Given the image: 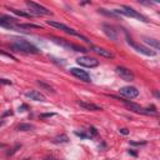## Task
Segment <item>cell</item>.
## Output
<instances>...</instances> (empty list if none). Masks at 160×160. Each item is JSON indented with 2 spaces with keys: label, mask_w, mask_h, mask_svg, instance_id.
<instances>
[{
  "label": "cell",
  "mask_w": 160,
  "mask_h": 160,
  "mask_svg": "<svg viewBox=\"0 0 160 160\" xmlns=\"http://www.w3.org/2000/svg\"><path fill=\"white\" fill-rule=\"evenodd\" d=\"M11 48L15 50V52H21V53H25V54H39L40 50L30 43H28L27 40H16L15 43L11 45Z\"/></svg>",
  "instance_id": "6da1fadb"
},
{
  "label": "cell",
  "mask_w": 160,
  "mask_h": 160,
  "mask_svg": "<svg viewBox=\"0 0 160 160\" xmlns=\"http://www.w3.org/2000/svg\"><path fill=\"white\" fill-rule=\"evenodd\" d=\"M114 13H115L116 15L121 14V15H125V16H130V18H135V19H139V20L144 21V23H148V21H149L144 15H141V14L138 13L135 9H133V8H130V6H126V5L120 6L119 9H115Z\"/></svg>",
  "instance_id": "7a4b0ae2"
},
{
  "label": "cell",
  "mask_w": 160,
  "mask_h": 160,
  "mask_svg": "<svg viewBox=\"0 0 160 160\" xmlns=\"http://www.w3.org/2000/svg\"><path fill=\"white\" fill-rule=\"evenodd\" d=\"M48 24L50 25V27H54V28H56V29H60V30H63V31H65V33H68V34H70V35L78 36V38H80L81 40H84V41H86V43H89L88 38H85L84 35H81L80 33H78L77 30H74V29H71V28H69V27H66L65 24L58 23V21H53V20H48Z\"/></svg>",
  "instance_id": "3957f363"
},
{
  "label": "cell",
  "mask_w": 160,
  "mask_h": 160,
  "mask_svg": "<svg viewBox=\"0 0 160 160\" xmlns=\"http://www.w3.org/2000/svg\"><path fill=\"white\" fill-rule=\"evenodd\" d=\"M126 41H128L129 45H131V46L135 49L138 53H140V54H144V55H146V56H155V55H156V53L154 52V50H150L149 48H146V46H144V45H140V44L134 43V41H133L128 35H126Z\"/></svg>",
  "instance_id": "277c9868"
},
{
  "label": "cell",
  "mask_w": 160,
  "mask_h": 160,
  "mask_svg": "<svg viewBox=\"0 0 160 160\" xmlns=\"http://www.w3.org/2000/svg\"><path fill=\"white\" fill-rule=\"evenodd\" d=\"M27 5L30 8V14L31 15H50V10H48L46 8H44L43 5L33 3V2H27Z\"/></svg>",
  "instance_id": "5b68a950"
},
{
  "label": "cell",
  "mask_w": 160,
  "mask_h": 160,
  "mask_svg": "<svg viewBox=\"0 0 160 160\" xmlns=\"http://www.w3.org/2000/svg\"><path fill=\"white\" fill-rule=\"evenodd\" d=\"M77 63L81 66H85V68H96L99 65V60L90 56H80L77 59Z\"/></svg>",
  "instance_id": "8992f818"
},
{
  "label": "cell",
  "mask_w": 160,
  "mask_h": 160,
  "mask_svg": "<svg viewBox=\"0 0 160 160\" xmlns=\"http://www.w3.org/2000/svg\"><path fill=\"white\" fill-rule=\"evenodd\" d=\"M116 74L125 81H133L134 80V74L131 73V70H129L128 68H124V66H118Z\"/></svg>",
  "instance_id": "52a82bcc"
},
{
  "label": "cell",
  "mask_w": 160,
  "mask_h": 160,
  "mask_svg": "<svg viewBox=\"0 0 160 160\" xmlns=\"http://www.w3.org/2000/svg\"><path fill=\"white\" fill-rule=\"evenodd\" d=\"M119 91L123 96L129 98V99H134L139 96V90L135 86H124V88H120Z\"/></svg>",
  "instance_id": "ba28073f"
},
{
  "label": "cell",
  "mask_w": 160,
  "mask_h": 160,
  "mask_svg": "<svg viewBox=\"0 0 160 160\" xmlns=\"http://www.w3.org/2000/svg\"><path fill=\"white\" fill-rule=\"evenodd\" d=\"M70 73L74 75V77H77L78 79H80V80H83V81H85V83H90V81H91V78H90L89 73L85 71V70H83V69L71 68V69H70Z\"/></svg>",
  "instance_id": "9c48e42d"
},
{
  "label": "cell",
  "mask_w": 160,
  "mask_h": 160,
  "mask_svg": "<svg viewBox=\"0 0 160 160\" xmlns=\"http://www.w3.org/2000/svg\"><path fill=\"white\" fill-rule=\"evenodd\" d=\"M90 49L94 52L95 54L100 55V56H104V58H108V59H114V54L110 52V50H106L104 48H100V46H95V45H91Z\"/></svg>",
  "instance_id": "30bf717a"
},
{
  "label": "cell",
  "mask_w": 160,
  "mask_h": 160,
  "mask_svg": "<svg viewBox=\"0 0 160 160\" xmlns=\"http://www.w3.org/2000/svg\"><path fill=\"white\" fill-rule=\"evenodd\" d=\"M102 28H103V31L105 33V35L108 36V38H110L111 40H114V41H116L118 40V33H116V30L111 27V25H109V24H103L102 25Z\"/></svg>",
  "instance_id": "8fae6325"
},
{
  "label": "cell",
  "mask_w": 160,
  "mask_h": 160,
  "mask_svg": "<svg viewBox=\"0 0 160 160\" xmlns=\"http://www.w3.org/2000/svg\"><path fill=\"white\" fill-rule=\"evenodd\" d=\"M25 96L31 99V100H35V102H45V96L41 94L40 91L36 90H29L25 93Z\"/></svg>",
  "instance_id": "7c38bea8"
},
{
  "label": "cell",
  "mask_w": 160,
  "mask_h": 160,
  "mask_svg": "<svg viewBox=\"0 0 160 160\" xmlns=\"http://www.w3.org/2000/svg\"><path fill=\"white\" fill-rule=\"evenodd\" d=\"M78 104L83 109H85V110H90V111H100V110H103L102 106H99L96 104H93V103H86V102H81V100H79Z\"/></svg>",
  "instance_id": "4fadbf2b"
},
{
  "label": "cell",
  "mask_w": 160,
  "mask_h": 160,
  "mask_svg": "<svg viewBox=\"0 0 160 160\" xmlns=\"http://www.w3.org/2000/svg\"><path fill=\"white\" fill-rule=\"evenodd\" d=\"M144 41L145 44H148L149 46L154 48L156 50H160V40H156V39H153V38H144Z\"/></svg>",
  "instance_id": "5bb4252c"
},
{
  "label": "cell",
  "mask_w": 160,
  "mask_h": 160,
  "mask_svg": "<svg viewBox=\"0 0 160 160\" xmlns=\"http://www.w3.org/2000/svg\"><path fill=\"white\" fill-rule=\"evenodd\" d=\"M53 141H54V143H56V144H65V143H68V141H69V138L66 136L65 134H61V135L55 136Z\"/></svg>",
  "instance_id": "9a60e30c"
},
{
  "label": "cell",
  "mask_w": 160,
  "mask_h": 160,
  "mask_svg": "<svg viewBox=\"0 0 160 160\" xmlns=\"http://www.w3.org/2000/svg\"><path fill=\"white\" fill-rule=\"evenodd\" d=\"M33 129H34V125H31V124H19L18 126V130L19 131H31Z\"/></svg>",
  "instance_id": "2e32d148"
},
{
  "label": "cell",
  "mask_w": 160,
  "mask_h": 160,
  "mask_svg": "<svg viewBox=\"0 0 160 160\" xmlns=\"http://www.w3.org/2000/svg\"><path fill=\"white\" fill-rule=\"evenodd\" d=\"M16 27H18V28H24V29H31V28L39 29L40 25H35V24H18Z\"/></svg>",
  "instance_id": "e0dca14e"
},
{
  "label": "cell",
  "mask_w": 160,
  "mask_h": 160,
  "mask_svg": "<svg viewBox=\"0 0 160 160\" xmlns=\"http://www.w3.org/2000/svg\"><path fill=\"white\" fill-rule=\"evenodd\" d=\"M14 14L16 15H19V16H23V18H30L31 14L30 13H24V11H20V10H16V9H10Z\"/></svg>",
  "instance_id": "ac0fdd59"
},
{
  "label": "cell",
  "mask_w": 160,
  "mask_h": 160,
  "mask_svg": "<svg viewBox=\"0 0 160 160\" xmlns=\"http://www.w3.org/2000/svg\"><path fill=\"white\" fill-rule=\"evenodd\" d=\"M38 84L41 86V88H44V89H46L48 91H54V89L49 85V84H46V83H44V81H41V80H38Z\"/></svg>",
  "instance_id": "d6986e66"
},
{
  "label": "cell",
  "mask_w": 160,
  "mask_h": 160,
  "mask_svg": "<svg viewBox=\"0 0 160 160\" xmlns=\"http://www.w3.org/2000/svg\"><path fill=\"white\" fill-rule=\"evenodd\" d=\"M99 13H102V14H105L108 16H111V18H115L116 14L114 11H105V9H99Z\"/></svg>",
  "instance_id": "ffe728a7"
},
{
  "label": "cell",
  "mask_w": 160,
  "mask_h": 160,
  "mask_svg": "<svg viewBox=\"0 0 160 160\" xmlns=\"http://www.w3.org/2000/svg\"><path fill=\"white\" fill-rule=\"evenodd\" d=\"M89 133H90L91 136H96L98 135V131H96V129L94 128V126H90V128H89Z\"/></svg>",
  "instance_id": "44dd1931"
},
{
  "label": "cell",
  "mask_w": 160,
  "mask_h": 160,
  "mask_svg": "<svg viewBox=\"0 0 160 160\" xmlns=\"http://www.w3.org/2000/svg\"><path fill=\"white\" fill-rule=\"evenodd\" d=\"M19 110H20V111H27V110H29V106H28L27 104H21V105L19 106Z\"/></svg>",
  "instance_id": "7402d4cb"
},
{
  "label": "cell",
  "mask_w": 160,
  "mask_h": 160,
  "mask_svg": "<svg viewBox=\"0 0 160 160\" xmlns=\"http://www.w3.org/2000/svg\"><path fill=\"white\" fill-rule=\"evenodd\" d=\"M75 135H77V136H80L81 139H86V138H88L86 134H84V133H79V131H75Z\"/></svg>",
  "instance_id": "603a6c76"
},
{
  "label": "cell",
  "mask_w": 160,
  "mask_h": 160,
  "mask_svg": "<svg viewBox=\"0 0 160 160\" xmlns=\"http://www.w3.org/2000/svg\"><path fill=\"white\" fill-rule=\"evenodd\" d=\"M131 145H145L146 141H130Z\"/></svg>",
  "instance_id": "cb8c5ba5"
},
{
  "label": "cell",
  "mask_w": 160,
  "mask_h": 160,
  "mask_svg": "<svg viewBox=\"0 0 160 160\" xmlns=\"http://www.w3.org/2000/svg\"><path fill=\"white\" fill-rule=\"evenodd\" d=\"M54 115H55L54 113H46V114H41L40 118H52V116H54Z\"/></svg>",
  "instance_id": "d4e9b609"
},
{
  "label": "cell",
  "mask_w": 160,
  "mask_h": 160,
  "mask_svg": "<svg viewBox=\"0 0 160 160\" xmlns=\"http://www.w3.org/2000/svg\"><path fill=\"white\" fill-rule=\"evenodd\" d=\"M120 133L123 134V135H128V134H129V130L126 129V128H123V129H120Z\"/></svg>",
  "instance_id": "484cf974"
},
{
  "label": "cell",
  "mask_w": 160,
  "mask_h": 160,
  "mask_svg": "<svg viewBox=\"0 0 160 160\" xmlns=\"http://www.w3.org/2000/svg\"><path fill=\"white\" fill-rule=\"evenodd\" d=\"M2 83H3V84H9V85H11V81L8 80V79H2Z\"/></svg>",
  "instance_id": "4316f807"
},
{
  "label": "cell",
  "mask_w": 160,
  "mask_h": 160,
  "mask_svg": "<svg viewBox=\"0 0 160 160\" xmlns=\"http://www.w3.org/2000/svg\"><path fill=\"white\" fill-rule=\"evenodd\" d=\"M154 96L158 98V99H160V91H159V90H155V91H154Z\"/></svg>",
  "instance_id": "83f0119b"
},
{
  "label": "cell",
  "mask_w": 160,
  "mask_h": 160,
  "mask_svg": "<svg viewBox=\"0 0 160 160\" xmlns=\"http://www.w3.org/2000/svg\"><path fill=\"white\" fill-rule=\"evenodd\" d=\"M128 153H129L130 155H133V156H138V154L135 153V151H133V150H129V151H128Z\"/></svg>",
  "instance_id": "f1b7e54d"
},
{
  "label": "cell",
  "mask_w": 160,
  "mask_h": 160,
  "mask_svg": "<svg viewBox=\"0 0 160 160\" xmlns=\"http://www.w3.org/2000/svg\"><path fill=\"white\" fill-rule=\"evenodd\" d=\"M44 160H59V159H56V158H53V156H48V158H45Z\"/></svg>",
  "instance_id": "f546056e"
},
{
  "label": "cell",
  "mask_w": 160,
  "mask_h": 160,
  "mask_svg": "<svg viewBox=\"0 0 160 160\" xmlns=\"http://www.w3.org/2000/svg\"><path fill=\"white\" fill-rule=\"evenodd\" d=\"M159 125H160V119H159Z\"/></svg>",
  "instance_id": "4dcf8cb0"
}]
</instances>
